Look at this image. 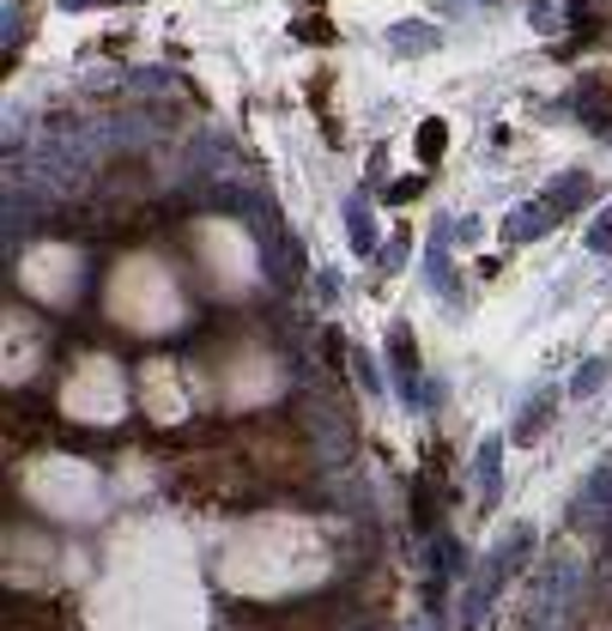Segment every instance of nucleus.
<instances>
[{"label":"nucleus","instance_id":"obj_1","mask_svg":"<svg viewBox=\"0 0 612 631\" xmlns=\"http://www.w3.org/2000/svg\"><path fill=\"white\" fill-rule=\"evenodd\" d=\"M7 625H12V631H68V608H61V601L19 596V601L7 608Z\"/></svg>","mask_w":612,"mask_h":631},{"label":"nucleus","instance_id":"obj_2","mask_svg":"<svg viewBox=\"0 0 612 631\" xmlns=\"http://www.w3.org/2000/svg\"><path fill=\"white\" fill-rule=\"evenodd\" d=\"M577 98H582V104H577L582 122L606 134V128H612V73H589V80L577 85Z\"/></svg>","mask_w":612,"mask_h":631},{"label":"nucleus","instance_id":"obj_3","mask_svg":"<svg viewBox=\"0 0 612 631\" xmlns=\"http://www.w3.org/2000/svg\"><path fill=\"white\" fill-rule=\"evenodd\" d=\"M388 358H395V370H400L407 383H419V346H412V328H407V322L388 334Z\"/></svg>","mask_w":612,"mask_h":631},{"label":"nucleus","instance_id":"obj_4","mask_svg":"<svg viewBox=\"0 0 612 631\" xmlns=\"http://www.w3.org/2000/svg\"><path fill=\"white\" fill-rule=\"evenodd\" d=\"M442 152H449V122H442V115H425L419 122V159L437 164Z\"/></svg>","mask_w":612,"mask_h":631},{"label":"nucleus","instance_id":"obj_5","mask_svg":"<svg viewBox=\"0 0 612 631\" xmlns=\"http://www.w3.org/2000/svg\"><path fill=\"white\" fill-rule=\"evenodd\" d=\"M412 528L431 535L437 528V505H431V480H412Z\"/></svg>","mask_w":612,"mask_h":631},{"label":"nucleus","instance_id":"obj_6","mask_svg":"<svg viewBox=\"0 0 612 631\" xmlns=\"http://www.w3.org/2000/svg\"><path fill=\"white\" fill-rule=\"evenodd\" d=\"M400 43H407V55H425V49L437 43V31H431V24H400V31H395V49H400Z\"/></svg>","mask_w":612,"mask_h":631},{"label":"nucleus","instance_id":"obj_7","mask_svg":"<svg viewBox=\"0 0 612 631\" xmlns=\"http://www.w3.org/2000/svg\"><path fill=\"white\" fill-rule=\"evenodd\" d=\"M346 225H351V237H358V255H370L376 243H370V207H364V201H351V207H346Z\"/></svg>","mask_w":612,"mask_h":631},{"label":"nucleus","instance_id":"obj_8","mask_svg":"<svg viewBox=\"0 0 612 631\" xmlns=\"http://www.w3.org/2000/svg\"><path fill=\"white\" fill-rule=\"evenodd\" d=\"M606 377V358H594V365H582L577 370V395H594V383Z\"/></svg>","mask_w":612,"mask_h":631},{"label":"nucleus","instance_id":"obj_9","mask_svg":"<svg viewBox=\"0 0 612 631\" xmlns=\"http://www.w3.org/2000/svg\"><path fill=\"white\" fill-rule=\"evenodd\" d=\"M589 243H594V250H601V255H612V213H601V225L589 231Z\"/></svg>","mask_w":612,"mask_h":631},{"label":"nucleus","instance_id":"obj_10","mask_svg":"<svg viewBox=\"0 0 612 631\" xmlns=\"http://www.w3.org/2000/svg\"><path fill=\"white\" fill-rule=\"evenodd\" d=\"M297 37H316V43H334V31L322 19H309V24H297Z\"/></svg>","mask_w":612,"mask_h":631},{"label":"nucleus","instance_id":"obj_11","mask_svg":"<svg viewBox=\"0 0 612 631\" xmlns=\"http://www.w3.org/2000/svg\"><path fill=\"white\" fill-rule=\"evenodd\" d=\"M419 189H425L419 176H407V183H395V189H388V201H412V195H419Z\"/></svg>","mask_w":612,"mask_h":631},{"label":"nucleus","instance_id":"obj_12","mask_svg":"<svg viewBox=\"0 0 612 631\" xmlns=\"http://www.w3.org/2000/svg\"><path fill=\"white\" fill-rule=\"evenodd\" d=\"M606 134H612V128H606Z\"/></svg>","mask_w":612,"mask_h":631}]
</instances>
